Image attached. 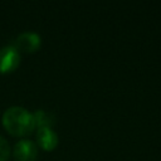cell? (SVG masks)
Returning <instances> with one entry per match:
<instances>
[{
  "label": "cell",
  "instance_id": "cell-1",
  "mask_svg": "<svg viewBox=\"0 0 161 161\" xmlns=\"http://www.w3.org/2000/svg\"><path fill=\"white\" fill-rule=\"evenodd\" d=\"M3 126L5 130L13 135V136H26L33 132L35 128L34 126V119H33V113H30L28 109L14 106L9 107L1 117Z\"/></svg>",
  "mask_w": 161,
  "mask_h": 161
},
{
  "label": "cell",
  "instance_id": "cell-2",
  "mask_svg": "<svg viewBox=\"0 0 161 161\" xmlns=\"http://www.w3.org/2000/svg\"><path fill=\"white\" fill-rule=\"evenodd\" d=\"M20 53L13 45L0 48V73H10L20 64Z\"/></svg>",
  "mask_w": 161,
  "mask_h": 161
},
{
  "label": "cell",
  "instance_id": "cell-3",
  "mask_svg": "<svg viewBox=\"0 0 161 161\" xmlns=\"http://www.w3.org/2000/svg\"><path fill=\"white\" fill-rule=\"evenodd\" d=\"M13 156L15 161H34L38 156V147L30 140H20L14 145Z\"/></svg>",
  "mask_w": 161,
  "mask_h": 161
},
{
  "label": "cell",
  "instance_id": "cell-4",
  "mask_svg": "<svg viewBox=\"0 0 161 161\" xmlns=\"http://www.w3.org/2000/svg\"><path fill=\"white\" fill-rule=\"evenodd\" d=\"M42 43L40 36L36 33L33 31H24L18 35L15 39V48L18 52H24V53H33L39 49Z\"/></svg>",
  "mask_w": 161,
  "mask_h": 161
},
{
  "label": "cell",
  "instance_id": "cell-5",
  "mask_svg": "<svg viewBox=\"0 0 161 161\" xmlns=\"http://www.w3.org/2000/svg\"><path fill=\"white\" fill-rule=\"evenodd\" d=\"M35 138H36V143L45 151H52L58 145V135L50 127L38 128Z\"/></svg>",
  "mask_w": 161,
  "mask_h": 161
},
{
  "label": "cell",
  "instance_id": "cell-6",
  "mask_svg": "<svg viewBox=\"0 0 161 161\" xmlns=\"http://www.w3.org/2000/svg\"><path fill=\"white\" fill-rule=\"evenodd\" d=\"M33 119H34V126L36 128H44V127H50L54 125L55 118L54 116L44 109H36L33 113Z\"/></svg>",
  "mask_w": 161,
  "mask_h": 161
},
{
  "label": "cell",
  "instance_id": "cell-7",
  "mask_svg": "<svg viewBox=\"0 0 161 161\" xmlns=\"http://www.w3.org/2000/svg\"><path fill=\"white\" fill-rule=\"evenodd\" d=\"M10 156V146L8 143V141L0 136V161H8Z\"/></svg>",
  "mask_w": 161,
  "mask_h": 161
}]
</instances>
